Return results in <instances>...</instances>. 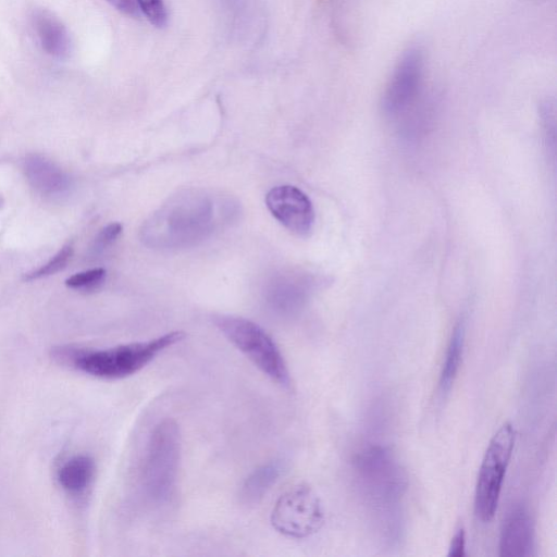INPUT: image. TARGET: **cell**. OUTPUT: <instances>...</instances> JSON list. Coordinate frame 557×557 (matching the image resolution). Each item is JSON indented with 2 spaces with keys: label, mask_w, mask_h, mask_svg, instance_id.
I'll return each instance as SVG.
<instances>
[{
  "label": "cell",
  "mask_w": 557,
  "mask_h": 557,
  "mask_svg": "<svg viewBox=\"0 0 557 557\" xmlns=\"http://www.w3.org/2000/svg\"><path fill=\"white\" fill-rule=\"evenodd\" d=\"M182 437L177 422L165 418L151 430L139 469L144 496L153 505H165L177 488Z\"/></svg>",
  "instance_id": "cell-1"
},
{
  "label": "cell",
  "mask_w": 557,
  "mask_h": 557,
  "mask_svg": "<svg viewBox=\"0 0 557 557\" xmlns=\"http://www.w3.org/2000/svg\"><path fill=\"white\" fill-rule=\"evenodd\" d=\"M185 335L182 331H173L148 341L81 351L74 356V366L95 377L124 379L143 370L163 351L182 342Z\"/></svg>",
  "instance_id": "cell-2"
},
{
  "label": "cell",
  "mask_w": 557,
  "mask_h": 557,
  "mask_svg": "<svg viewBox=\"0 0 557 557\" xmlns=\"http://www.w3.org/2000/svg\"><path fill=\"white\" fill-rule=\"evenodd\" d=\"M352 470L363 496L377 509L397 506L407 488V476L393 453L381 445L359 450Z\"/></svg>",
  "instance_id": "cell-3"
},
{
  "label": "cell",
  "mask_w": 557,
  "mask_h": 557,
  "mask_svg": "<svg viewBox=\"0 0 557 557\" xmlns=\"http://www.w3.org/2000/svg\"><path fill=\"white\" fill-rule=\"evenodd\" d=\"M213 321L226 339L265 376L282 387L290 386V373L284 355L263 327L234 315H216Z\"/></svg>",
  "instance_id": "cell-4"
},
{
  "label": "cell",
  "mask_w": 557,
  "mask_h": 557,
  "mask_svg": "<svg viewBox=\"0 0 557 557\" xmlns=\"http://www.w3.org/2000/svg\"><path fill=\"white\" fill-rule=\"evenodd\" d=\"M515 441L513 426L510 423L503 424L491 438L482 459L475 484L474 510L483 522L491 521L497 510Z\"/></svg>",
  "instance_id": "cell-5"
},
{
  "label": "cell",
  "mask_w": 557,
  "mask_h": 557,
  "mask_svg": "<svg viewBox=\"0 0 557 557\" xmlns=\"http://www.w3.org/2000/svg\"><path fill=\"white\" fill-rule=\"evenodd\" d=\"M324 510L319 496L307 484L290 487L277 499L271 524L283 535L302 539L321 529Z\"/></svg>",
  "instance_id": "cell-6"
},
{
  "label": "cell",
  "mask_w": 557,
  "mask_h": 557,
  "mask_svg": "<svg viewBox=\"0 0 557 557\" xmlns=\"http://www.w3.org/2000/svg\"><path fill=\"white\" fill-rule=\"evenodd\" d=\"M423 75L424 51L411 45L403 51L384 89L381 107L386 116H404L420 101Z\"/></svg>",
  "instance_id": "cell-7"
},
{
  "label": "cell",
  "mask_w": 557,
  "mask_h": 557,
  "mask_svg": "<svg viewBox=\"0 0 557 557\" xmlns=\"http://www.w3.org/2000/svg\"><path fill=\"white\" fill-rule=\"evenodd\" d=\"M265 205L271 214L288 231L308 235L314 224V210L309 197L290 185L275 186L265 196Z\"/></svg>",
  "instance_id": "cell-8"
},
{
  "label": "cell",
  "mask_w": 557,
  "mask_h": 557,
  "mask_svg": "<svg viewBox=\"0 0 557 557\" xmlns=\"http://www.w3.org/2000/svg\"><path fill=\"white\" fill-rule=\"evenodd\" d=\"M533 523L529 511L515 507L504 520L499 537V555L525 557L532 555L534 545Z\"/></svg>",
  "instance_id": "cell-9"
},
{
  "label": "cell",
  "mask_w": 557,
  "mask_h": 557,
  "mask_svg": "<svg viewBox=\"0 0 557 557\" xmlns=\"http://www.w3.org/2000/svg\"><path fill=\"white\" fill-rule=\"evenodd\" d=\"M32 23L41 48L48 54L57 58L69 54L70 36L58 17L48 10H36L32 16Z\"/></svg>",
  "instance_id": "cell-10"
},
{
  "label": "cell",
  "mask_w": 557,
  "mask_h": 557,
  "mask_svg": "<svg viewBox=\"0 0 557 557\" xmlns=\"http://www.w3.org/2000/svg\"><path fill=\"white\" fill-rule=\"evenodd\" d=\"M284 466L280 460H271L255 468L243 481L239 498L244 504L259 503L280 480Z\"/></svg>",
  "instance_id": "cell-11"
},
{
  "label": "cell",
  "mask_w": 557,
  "mask_h": 557,
  "mask_svg": "<svg viewBox=\"0 0 557 557\" xmlns=\"http://www.w3.org/2000/svg\"><path fill=\"white\" fill-rule=\"evenodd\" d=\"M96 472L90 456L76 455L66 460L58 470V481L71 494H81L91 484Z\"/></svg>",
  "instance_id": "cell-12"
},
{
  "label": "cell",
  "mask_w": 557,
  "mask_h": 557,
  "mask_svg": "<svg viewBox=\"0 0 557 557\" xmlns=\"http://www.w3.org/2000/svg\"><path fill=\"white\" fill-rule=\"evenodd\" d=\"M465 346V324L459 321L449 339L445 360L441 370L438 387L442 395H446L451 389L458 375Z\"/></svg>",
  "instance_id": "cell-13"
},
{
  "label": "cell",
  "mask_w": 557,
  "mask_h": 557,
  "mask_svg": "<svg viewBox=\"0 0 557 557\" xmlns=\"http://www.w3.org/2000/svg\"><path fill=\"white\" fill-rule=\"evenodd\" d=\"M72 255L71 246H64L53 258L45 265L24 275L25 281H33L44 276L57 273L65 267Z\"/></svg>",
  "instance_id": "cell-14"
},
{
  "label": "cell",
  "mask_w": 557,
  "mask_h": 557,
  "mask_svg": "<svg viewBox=\"0 0 557 557\" xmlns=\"http://www.w3.org/2000/svg\"><path fill=\"white\" fill-rule=\"evenodd\" d=\"M138 11L156 27H163L168 22V12L163 0H135Z\"/></svg>",
  "instance_id": "cell-15"
},
{
  "label": "cell",
  "mask_w": 557,
  "mask_h": 557,
  "mask_svg": "<svg viewBox=\"0 0 557 557\" xmlns=\"http://www.w3.org/2000/svg\"><path fill=\"white\" fill-rule=\"evenodd\" d=\"M106 276V270L96 268L81 273H76L65 281L66 286L71 288L90 289L99 285Z\"/></svg>",
  "instance_id": "cell-16"
},
{
  "label": "cell",
  "mask_w": 557,
  "mask_h": 557,
  "mask_svg": "<svg viewBox=\"0 0 557 557\" xmlns=\"http://www.w3.org/2000/svg\"><path fill=\"white\" fill-rule=\"evenodd\" d=\"M122 232V224L113 222L104 226L96 238V246L100 249L111 245Z\"/></svg>",
  "instance_id": "cell-17"
},
{
  "label": "cell",
  "mask_w": 557,
  "mask_h": 557,
  "mask_svg": "<svg viewBox=\"0 0 557 557\" xmlns=\"http://www.w3.org/2000/svg\"><path fill=\"white\" fill-rule=\"evenodd\" d=\"M466 535L465 530L459 528L454 534L449 547L448 556L450 557H462L466 555Z\"/></svg>",
  "instance_id": "cell-18"
},
{
  "label": "cell",
  "mask_w": 557,
  "mask_h": 557,
  "mask_svg": "<svg viewBox=\"0 0 557 557\" xmlns=\"http://www.w3.org/2000/svg\"><path fill=\"white\" fill-rule=\"evenodd\" d=\"M111 5H113L116 10L123 12L127 15H138V9L135 0H107Z\"/></svg>",
  "instance_id": "cell-19"
}]
</instances>
